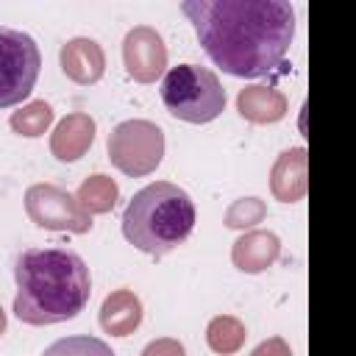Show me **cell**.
<instances>
[{
    "label": "cell",
    "mask_w": 356,
    "mask_h": 356,
    "mask_svg": "<svg viewBox=\"0 0 356 356\" xmlns=\"http://www.w3.org/2000/svg\"><path fill=\"white\" fill-rule=\"evenodd\" d=\"M181 11L206 56L234 78L273 72L295 39V8L286 0H186Z\"/></svg>",
    "instance_id": "cell-1"
},
{
    "label": "cell",
    "mask_w": 356,
    "mask_h": 356,
    "mask_svg": "<svg viewBox=\"0 0 356 356\" xmlns=\"http://www.w3.org/2000/svg\"><path fill=\"white\" fill-rule=\"evenodd\" d=\"M14 314L28 325H58L78 317L92 295L86 261L70 248H28L14 264Z\"/></svg>",
    "instance_id": "cell-2"
},
{
    "label": "cell",
    "mask_w": 356,
    "mask_h": 356,
    "mask_svg": "<svg viewBox=\"0 0 356 356\" xmlns=\"http://www.w3.org/2000/svg\"><path fill=\"white\" fill-rule=\"evenodd\" d=\"M195 203L178 184L156 181L142 186L122 211V236L147 256H167L195 231Z\"/></svg>",
    "instance_id": "cell-3"
},
{
    "label": "cell",
    "mask_w": 356,
    "mask_h": 356,
    "mask_svg": "<svg viewBox=\"0 0 356 356\" xmlns=\"http://www.w3.org/2000/svg\"><path fill=\"white\" fill-rule=\"evenodd\" d=\"M161 103L164 108L184 122L206 125L217 120L225 108V89L220 78L200 64H178L170 67L161 78Z\"/></svg>",
    "instance_id": "cell-4"
},
{
    "label": "cell",
    "mask_w": 356,
    "mask_h": 356,
    "mask_svg": "<svg viewBox=\"0 0 356 356\" xmlns=\"http://www.w3.org/2000/svg\"><path fill=\"white\" fill-rule=\"evenodd\" d=\"M106 150L108 161L120 172L142 178L150 175L164 159V131L150 120H122L111 128Z\"/></svg>",
    "instance_id": "cell-5"
},
{
    "label": "cell",
    "mask_w": 356,
    "mask_h": 356,
    "mask_svg": "<svg viewBox=\"0 0 356 356\" xmlns=\"http://www.w3.org/2000/svg\"><path fill=\"white\" fill-rule=\"evenodd\" d=\"M42 53L25 31L0 25V108L22 103L39 78Z\"/></svg>",
    "instance_id": "cell-6"
},
{
    "label": "cell",
    "mask_w": 356,
    "mask_h": 356,
    "mask_svg": "<svg viewBox=\"0 0 356 356\" xmlns=\"http://www.w3.org/2000/svg\"><path fill=\"white\" fill-rule=\"evenodd\" d=\"M25 211L36 228L44 231H70L86 234L92 231V217L81 209L75 195L56 184H33L25 192Z\"/></svg>",
    "instance_id": "cell-7"
},
{
    "label": "cell",
    "mask_w": 356,
    "mask_h": 356,
    "mask_svg": "<svg viewBox=\"0 0 356 356\" xmlns=\"http://www.w3.org/2000/svg\"><path fill=\"white\" fill-rule=\"evenodd\" d=\"M122 64L136 83H153L167 70V47L156 28L134 25L122 39Z\"/></svg>",
    "instance_id": "cell-8"
},
{
    "label": "cell",
    "mask_w": 356,
    "mask_h": 356,
    "mask_svg": "<svg viewBox=\"0 0 356 356\" xmlns=\"http://www.w3.org/2000/svg\"><path fill=\"white\" fill-rule=\"evenodd\" d=\"M58 61H61V72L72 83H81V86L97 83L106 72V53L89 36H75V39L64 42Z\"/></svg>",
    "instance_id": "cell-9"
},
{
    "label": "cell",
    "mask_w": 356,
    "mask_h": 356,
    "mask_svg": "<svg viewBox=\"0 0 356 356\" xmlns=\"http://www.w3.org/2000/svg\"><path fill=\"white\" fill-rule=\"evenodd\" d=\"M309 156L306 147H289L284 150L273 170H270V192L281 203H298L303 200L309 189Z\"/></svg>",
    "instance_id": "cell-10"
},
{
    "label": "cell",
    "mask_w": 356,
    "mask_h": 356,
    "mask_svg": "<svg viewBox=\"0 0 356 356\" xmlns=\"http://www.w3.org/2000/svg\"><path fill=\"white\" fill-rule=\"evenodd\" d=\"M97 134L95 120L86 111H72L67 114L50 134V153L58 161H78L81 156H86V150L92 147Z\"/></svg>",
    "instance_id": "cell-11"
},
{
    "label": "cell",
    "mask_w": 356,
    "mask_h": 356,
    "mask_svg": "<svg viewBox=\"0 0 356 356\" xmlns=\"http://www.w3.org/2000/svg\"><path fill=\"white\" fill-rule=\"evenodd\" d=\"M278 256H281V239L273 231H261V228L245 231L231 248L234 267L242 273H250V275L264 273L270 264H275Z\"/></svg>",
    "instance_id": "cell-12"
},
{
    "label": "cell",
    "mask_w": 356,
    "mask_h": 356,
    "mask_svg": "<svg viewBox=\"0 0 356 356\" xmlns=\"http://www.w3.org/2000/svg\"><path fill=\"white\" fill-rule=\"evenodd\" d=\"M286 95L275 86H261V83H250L245 89H239L236 95V111L253 122V125H270L286 117Z\"/></svg>",
    "instance_id": "cell-13"
},
{
    "label": "cell",
    "mask_w": 356,
    "mask_h": 356,
    "mask_svg": "<svg viewBox=\"0 0 356 356\" xmlns=\"http://www.w3.org/2000/svg\"><path fill=\"white\" fill-rule=\"evenodd\" d=\"M142 323V300L131 289H114L100 306V328L111 337H128Z\"/></svg>",
    "instance_id": "cell-14"
},
{
    "label": "cell",
    "mask_w": 356,
    "mask_h": 356,
    "mask_svg": "<svg viewBox=\"0 0 356 356\" xmlns=\"http://www.w3.org/2000/svg\"><path fill=\"white\" fill-rule=\"evenodd\" d=\"M117 197H120V186L111 175H103V172H95L89 175L78 192H75V200L81 203V209L92 217V214H108L114 206H117Z\"/></svg>",
    "instance_id": "cell-15"
},
{
    "label": "cell",
    "mask_w": 356,
    "mask_h": 356,
    "mask_svg": "<svg viewBox=\"0 0 356 356\" xmlns=\"http://www.w3.org/2000/svg\"><path fill=\"white\" fill-rule=\"evenodd\" d=\"M245 337H248V328L239 317L234 314H217L209 320L206 325V345L220 353V356H231L236 353L242 345H245Z\"/></svg>",
    "instance_id": "cell-16"
},
{
    "label": "cell",
    "mask_w": 356,
    "mask_h": 356,
    "mask_svg": "<svg viewBox=\"0 0 356 356\" xmlns=\"http://www.w3.org/2000/svg\"><path fill=\"white\" fill-rule=\"evenodd\" d=\"M8 125L14 128V134L36 139V136H42L53 125V106L44 103V100H31V103H25L22 108H17L11 114Z\"/></svg>",
    "instance_id": "cell-17"
},
{
    "label": "cell",
    "mask_w": 356,
    "mask_h": 356,
    "mask_svg": "<svg viewBox=\"0 0 356 356\" xmlns=\"http://www.w3.org/2000/svg\"><path fill=\"white\" fill-rule=\"evenodd\" d=\"M42 356H114V350L100 337L75 334V337H61L53 345H47Z\"/></svg>",
    "instance_id": "cell-18"
},
{
    "label": "cell",
    "mask_w": 356,
    "mask_h": 356,
    "mask_svg": "<svg viewBox=\"0 0 356 356\" xmlns=\"http://www.w3.org/2000/svg\"><path fill=\"white\" fill-rule=\"evenodd\" d=\"M264 217H267V206H264L261 197H239V200H234V203L228 206L222 222H225V228H231V231H250V228L259 225Z\"/></svg>",
    "instance_id": "cell-19"
},
{
    "label": "cell",
    "mask_w": 356,
    "mask_h": 356,
    "mask_svg": "<svg viewBox=\"0 0 356 356\" xmlns=\"http://www.w3.org/2000/svg\"><path fill=\"white\" fill-rule=\"evenodd\" d=\"M139 356H186L184 345L172 337H161V339H153L145 345V350Z\"/></svg>",
    "instance_id": "cell-20"
},
{
    "label": "cell",
    "mask_w": 356,
    "mask_h": 356,
    "mask_svg": "<svg viewBox=\"0 0 356 356\" xmlns=\"http://www.w3.org/2000/svg\"><path fill=\"white\" fill-rule=\"evenodd\" d=\"M250 356H292V348L286 345V339L270 337V339L259 342V345L250 350Z\"/></svg>",
    "instance_id": "cell-21"
},
{
    "label": "cell",
    "mask_w": 356,
    "mask_h": 356,
    "mask_svg": "<svg viewBox=\"0 0 356 356\" xmlns=\"http://www.w3.org/2000/svg\"><path fill=\"white\" fill-rule=\"evenodd\" d=\"M6 331V312H3V306H0V334Z\"/></svg>",
    "instance_id": "cell-22"
}]
</instances>
